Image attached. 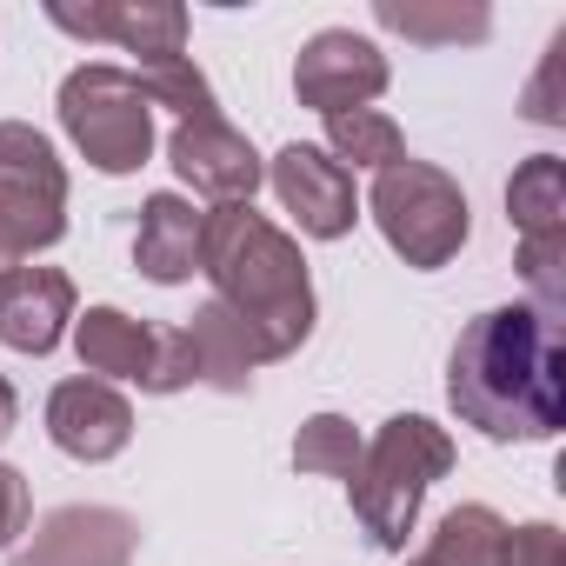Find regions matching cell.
Returning a JSON list of instances; mask_svg holds the SVG:
<instances>
[{"label":"cell","instance_id":"obj_17","mask_svg":"<svg viewBox=\"0 0 566 566\" xmlns=\"http://www.w3.org/2000/svg\"><path fill=\"white\" fill-rule=\"evenodd\" d=\"M506 220L520 227V240L566 233V160L559 154H533V160L513 167V180H506Z\"/></svg>","mask_w":566,"mask_h":566},{"label":"cell","instance_id":"obj_4","mask_svg":"<svg viewBox=\"0 0 566 566\" xmlns=\"http://www.w3.org/2000/svg\"><path fill=\"white\" fill-rule=\"evenodd\" d=\"M61 127L101 174H140L154 154V101L134 67L114 61H87L61 81Z\"/></svg>","mask_w":566,"mask_h":566},{"label":"cell","instance_id":"obj_15","mask_svg":"<svg viewBox=\"0 0 566 566\" xmlns=\"http://www.w3.org/2000/svg\"><path fill=\"white\" fill-rule=\"evenodd\" d=\"M147 347H154V327H140L134 314H120V307H87L81 321H74V354H81V374L87 380H134L140 387V374H147Z\"/></svg>","mask_w":566,"mask_h":566},{"label":"cell","instance_id":"obj_20","mask_svg":"<svg viewBox=\"0 0 566 566\" xmlns=\"http://www.w3.org/2000/svg\"><path fill=\"white\" fill-rule=\"evenodd\" d=\"M327 147H334V160L347 167H394V160H407V140H400V127L380 114V107H354V114H334L327 120Z\"/></svg>","mask_w":566,"mask_h":566},{"label":"cell","instance_id":"obj_6","mask_svg":"<svg viewBox=\"0 0 566 566\" xmlns=\"http://www.w3.org/2000/svg\"><path fill=\"white\" fill-rule=\"evenodd\" d=\"M294 94H301V107H314L321 120L354 114V107H374V101L387 94V54H380L367 34H354V28H327V34H314V41L301 48V61H294Z\"/></svg>","mask_w":566,"mask_h":566},{"label":"cell","instance_id":"obj_19","mask_svg":"<svg viewBox=\"0 0 566 566\" xmlns=\"http://www.w3.org/2000/svg\"><path fill=\"white\" fill-rule=\"evenodd\" d=\"M0 187L67 200V167H61L54 140H48V134H34L28 120H0Z\"/></svg>","mask_w":566,"mask_h":566},{"label":"cell","instance_id":"obj_29","mask_svg":"<svg viewBox=\"0 0 566 566\" xmlns=\"http://www.w3.org/2000/svg\"><path fill=\"white\" fill-rule=\"evenodd\" d=\"M14 266H21V253H14V240H8V233H0V280H8Z\"/></svg>","mask_w":566,"mask_h":566},{"label":"cell","instance_id":"obj_25","mask_svg":"<svg viewBox=\"0 0 566 566\" xmlns=\"http://www.w3.org/2000/svg\"><path fill=\"white\" fill-rule=\"evenodd\" d=\"M193 340L187 327H154V347H147V374H140V394H180L193 387Z\"/></svg>","mask_w":566,"mask_h":566},{"label":"cell","instance_id":"obj_14","mask_svg":"<svg viewBox=\"0 0 566 566\" xmlns=\"http://www.w3.org/2000/svg\"><path fill=\"white\" fill-rule=\"evenodd\" d=\"M187 340H193V374H200L207 387H220V394H247V387H253V367H266L253 327H247L240 314H227L220 301H207V307L193 314Z\"/></svg>","mask_w":566,"mask_h":566},{"label":"cell","instance_id":"obj_9","mask_svg":"<svg viewBox=\"0 0 566 566\" xmlns=\"http://www.w3.org/2000/svg\"><path fill=\"white\" fill-rule=\"evenodd\" d=\"M48 440L67 453V460H87V467H101V460H114V453H127V440H134V407L120 400V387H107V380H61L54 394H48Z\"/></svg>","mask_w":566,"mask_h":566},{"label":"cell","instance_id":"obj_22","mask_svg":"<svg viewBox=\"0 0 566 566\" xmlns=\"http://www.w3.org/2000/svg\"><path fill=\"white\" fill-rule=\"evenodd\" d=\"M294 467H301V473H321V480H347V473L360 467V433H354V420L314 413V420L294 433Z\"/></svg>","mask_w":566,"mask_h":566},{"label":"cell","instance_id":"obj_3","mask_svg":"<svg viewBox=\"0 0 566 566\" xmlns=\"http://www.w3.org/2000/svg\"><path fill=\"white\" fill-rule=\"evenodd\" d=\"M453 467V440L447 427H433L427 413H394L367 447H360V467L347 473V500L367 526L374 546L400 553L413 520H420V500L433 480H447Z\"/></svg>","mask_w":566,"mask_h":566},{"label":"cell","instance_id":"obj_21","mask_svg":"<svg viewBox=\"0 0 566 566\" xmlns=\"http://www.w3.org/2000/svg\"><path fill=\"white\" fill-rule=\"evenodd\" d=\"M134 81L147 87V101H154V107H174L180 120L213 114V87H207V74L193 67V54H160V61H140V74H134Z\"/></svg>","mask_w":566,"mask_h":566},{"label":"cell","instance_id":"obj_5","mask_svg":"<svg viewBox=\"0 0 566 566\" xmlns=\"http://www.w3.org/2000/svg\"><path fill=\"white\" fill-rule=\"evenodd\" d=\"M367 207H374L387 247H394L407 266H420V273L447 266V260L467 247V193H460L453 174H440V167H427V160H394V167H380Z\"/></svg>","mask_w":566,"mask_h":566},{"label":"cell","instance_id":"obj_26","mask_svg":"<svg viewBox=\"0 0 566 566\" xmlns=\"http://www.w3.org/2000/svg\"><path fill=\"white\" fill-rule=\"evenodd\" d=\"M500 566H566V533L546 526V520L506 526V539H500Z\"/></svg>","mask_w":566,"mask_h":566},{"label":"cell","instance_id":"obj_11","mask_svg":"<svg viewBox=\"0 0 566 566\" xmlns=\"http://www.w3.org/2000/svg\"><path fill=\"white\" fill-rule=\"evenodd\" d=\"M48 21L81 41H114L140 61L180 54L187 41V8H174V0H94V8H48Z\"/></svg>","mask_w":566,"mask_h":566},{"label":"cell","instance_id":"obj_7","mask_svg":"<svg viewBox=\"0 0 566 566\" xmlns=\"http://www.w3.org/2000/svg\"><path fill=\"white\" fill-rule=\"evenodd\" d=\"M167 160H174V174H180L193 193H207L213 207H253V193H260V180H266V160L253 154V140L233 134L220 114L180 120V127L167 134Z\"/></svg>","mask_w":566,"mask_h":566},{"label":"cell","instance_id":"obj_8","mask_svg":"<svg viewBox=\"0 0 566 566\" xmlns=\"http://www.w3.org/2000/svg\"><path fill=\"white\" fill-rule=\"evenodd\" d=\"M266 180H273L280 207L301 220V233H314V240H340V233H354L360 200H354V174H347L334 154L294 140V147H280V154L266 160Z\"/></svg>","mask_w":566,"mask_h":566},{"label":"cell","instance_id":"obj_12","mask_svg":"<svg viewBox=\"0 0 566 566\" xmlns=\"http://www.w3.org/2000/svg\"><path fill=\"white\" fill-rule=\"evenodd\" d=\"M74 321V280L61 266H14L0 280V340L14 354H54Z\"/></svg>","mask_w":566,"mask_h":566},{"label":"cell","instance_id":"obj_1","mask_svg":"<svg viewBox=\"0 0 566 566\" xmlns=\"http://www.w3.org/2000/svg\"><path fill=\"white\" fill-rule=\"evenodd\" d=\"M447 400L486 440H553L566 413V347L559 321L533 307L480 314L447 360Z\"/></svg>","mask_w":566,"mask_h":566},{"label":"cell","instance_id":"obj_24","mask_svg":"<svg viewBox=\"0 0 566 566\" xmlns=\"http://www.w3.org/2000/svg\"><path fill=\"white\" fill-rule=\"evenodd\" d=\"M520 280H526V307L559 321L566 307V233H546V240H520Z\"/></svg>","mask_w":566,"mask_h":566},{"label":"cell","instance_id":"obj_23","mask_svg":"<svg viewBox=\"0 0 566 566\" xmlns=\"http://www.w3.org/2000/svg\"><path fill=\"white\" fill-rule=\"evenodd\" d=\"M0 233L14 240V253H41L67 233V200H48V193H21V187H0Z\"/></svg>","mask_w":566,"mask_h":566},{"label":"cell","instance_id":"obj_28","mask_svg":"<svg viewBox=\"0 0 566 566\" xmlns=\"http://www.w3.org/2000/svg\"><path fill=\"white\" fill-rule=\"evenodd\" d=\"M14 420H21V394H14L8 380H0V440L14 433Z\"/></svg>","mask_w":566,"mask_h":566},{"label":"cell","instance_id":"obj_27","mask_svg":"<svg viewBox=\"0 0 566 566\" xmlns=\"http://www.w3.org/2000/svg\"><path fill=\"white\" fill-rule=\"evenodd\" d=\"M28 513H34L28 473L0 460V546H14V533H28Z\"/></svg>","mask_w":566,"mask_h":566},{"label":"cell","instance_id":"obj_10","mask_svg":"<svg viewBox=\"0 0 566 566\" xmlns=\"http://www.w3.org/2000/svg\"><path fill=\"white\" fill-rule=\"evenodd\" d=\"M140 526L120 506H61L14 553V566H134Z\"/></svg>","mask_w":566,"mask_h":566},{"label":"cell","instance_id":"obj_18","mask_svg":"<svg viewBox=\"0 0 566 566\" xmlns=\"http://www.w3.org/2000/svg\"><path fill=\"white\" fill-rule=\"evenodd\" d=\"M500 539H506V520H500L493 506L467 500V506L440 513V526H433L427 553H420V559H407V566H500Z\"/></svg>","mask_w":566,"mask_h":566},{"label":"cell","instance_id":"obj_16","mask_svg":"<svg viewBox=\"0 0 566 566\" xmlns=\"http://www.w3.org/2000/svg\"><path fill=\"white\" fill-rule=\"evenodd\" d=\"M374 21L387 34H407L420 48H460V41H486L493 14L486 8H460V0H374Z\"/></svg>","mask_w":566,"mask_h":566},{"label":"cell","instance_id":"obj_13","mask_svg":"<svg viewBox=\"0 0 566 566\" xmlns=\"http://www.w3.org/2000/svg\"><path fill=\"white\" fill-rule=\"evenodd\" d=\"M134 266L154 287H180L187 273H200V213L180 193H154L140 207V233H134Z\"/></svg>","mask_w":566,"mask_h":566},{"label":"cell","instance_id":"obj_2","mask_svg":"<svg viewBox=\"0 0 566 566\" xmlns=\"http://www.w3.org/2000/svg\"><path fill=\"white\" fill-rule=\"evenodd\" d=\"M200 273L213 280V301L240 314L260 340L266 360L301 354L314 334V280L294 247V233H280L253 207H213L200 213Z\"/></svg>","mask_w":566,"mask_h":566}]
</instances>
